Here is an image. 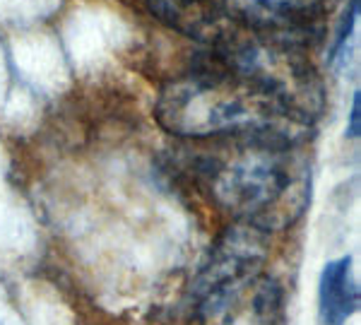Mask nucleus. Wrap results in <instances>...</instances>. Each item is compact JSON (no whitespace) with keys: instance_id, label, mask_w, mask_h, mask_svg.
<instances>
[{"instance_id":"2","label":"nucleus","mask_w":361,"mask_h":325,"mask_svg":"<svg viewBox=\"0 0 361 325\" xmlns=\"http://www.w3.org/2000/svg\"><path fill=\"white\" fill-rule=\"evenodd\" d=\"M224 145L200 161L209 198L236 222L282 229L304 210L306 173L292 145L260 137H217Z\"/></svg>"},{"instance_id":"1","label":"nucleus","mask_w":361,"mask_h":325,"mask_svg":"<svg viewBox=\"0 0 361 325\" xmlns=\"http://www.w3.org/2000/svg\"><path fill=\"white\" fill-rule=\"evenodd\" d=\"M157 121L185 140L260 137L292 147L306 140L313 125L207 51L193 70L164 85L157 99Z\"/></svg>"},{"instance_id":"4","label":"nucleus","mask_w":361,"mask_h":325,"mask_svg":"<svg viewBox=\"0 0 361 325\" xmlns=\"http://www.w3.org/2000/svg\"><path fill=\"white\" fill-rule=\"evenodd\" d=\"M330 5L333 0H222L219 8L267 39L304 49L320 37V22Z\"/></svg>"},{"instance_id":"7","label":"nucleus","mask_w":361,"mask_h":325,"mask_svg":"<svg viewBox=\"0 0 361 325\" xmlns=\"http://www.w3.org/2000/svg\"><path fill=\"white\" fill-rule=\"evenodd\" d=\"M359 309V287L354 280L352 258L325 265L318 284V311L325 325H342Z\"/></svg>"},{"instance_id":"6","label":"nucleus","mask_w":361,"mask_h":325,"mask_svg":"<svg viewBox=\"0 0 361 325\" xmlns=\"http://www.w3.org/2000/svg\"><path fill=\"white\" fill-rule=\"evenodd\" d=\"M147 8L157 20L202 44L205 51L224 46L238 27V22L212 0H147Z\"/></svg>"},{"instance_id":"8","label":"nucleus","mask_w":361,"mask_h":325,"mask_svg":"<svg viewBox=\"0 0 361 325\" xmlns=\"http://www.w3.org/2000/svg\"><path fill=\"white\" fill-rule=\"evenodd\" d=\"M359 135V92L354 94V104H352V114H349V137Z\"/></svg>"},{"instance_id":"3","label":"nucleus","mask_w":361,"mask_h":325,"mask_svg":"<svg viewBox=\"0 0 361 325\" xmlns=\"http://www.w3.org/2000/svg\"><path fill=\"white\" fill-rule=\"evenodd\" d=\"M282 289L265 272L243 277L195 299L188 325H277Z\"/></svg>"},{"instance_id":"5","label":"nucleus","mask_w":361,"mask_h":325,"mask_svg":"<svg viewBox=\"0 0 361 325\" xmlns=\"http://www.w3.org/2000/svg\"><path fill=\"white\" fill-rule=\"evenodd\" d=\"M270 251V231L250 222H236L214 241L193 280V297L200 299L217 287L263 272Z\"/></svg>"}]
</instances>
